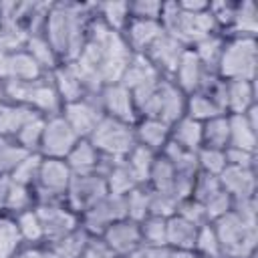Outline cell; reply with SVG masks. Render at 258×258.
<instances>
[{
	"label": "cell",
	"mask_w": 258,
	"mask_h": 258,
	"mask_svg": "<svg viewBox=\"0 0 258 258\" xmlns=\"http://www.w3.org/2000/svg\"><path fill=\"white\" fill-rule=\"evenodd\" d=\"M185 115L200 121V123H206L212 117L224 115V111L220 109V105L210 95H206L202 91H196V93H189L187 99H185Z\"/></svg>",
	"instance_id": "38"
},
{
	"label": "cell",
	"mask_w": 258,
	"mask_h": 258,
	"mask_svg": "<svg viewBox=\"0 0 258 258\" xmlns=\"http://www.w3.org/2000/svg\"><path fill=\"white\" fill-rule=\"evenodd\" d=\"M40 161H42V155H40V153H28V155L18 163V167L10 173V177H12L16 183H22V185H26V187H32L34 181H36V175H38Z\"/></svg>",
	"instance_id": "48"
},
{
	"label": "cell",
	"mask_w": 258,
	"mask_h": 258,
	"mask_svg": "<svg viewBox=\"0 0 258 258\" xmlns=\"http://www.w3.org/2000/svg\"><path fill=\"white\" fill-rule=\"evenodd\" d=\"M127 218L125 212V196L107 194L95 206L81 214V228L91 236H101L113 222Z\"/></svg>",
	"instance_id": "9"
},
{
	"label": "cell",
	"mask_w": 258,
	"mask_h": 258,
	"mask_svg": "<svg viewBox=\"0 0 258 258\" xmlns=\"http://www.w3.org/2000/svg\"><path fill=\"white\" fill-rule=\"evenodd\" d=\"M163 2L157 0H139L129 2V18H145V20H159Z\"/></svg>",
	"instance_id": "51"
},
{
	"label": "cell",
	"mask_w": 258,
	"mask_h": 258,
	"mask_svg": "<svg viewBox=\"0 0 258 258\" xmlns=\"http://www.w3.org/2000/svg\"><path fill=\"white\" fill-rule=\"evenodd\" d=\"M119 258H145V254H143V248H139V250L129 252V254H125V256H119Z\"/></svg>",
	"instance_id": "59"
},
{
	"label": "cell",
	"mask_w": 258,
	"mask_h": 258,
	"mask_svg": "<svg viewBox=\"0 0 258 258\" xmlns=\"http://www.w3.org/2000/svg\"><path fill=\"white\" fill-rule=\"evenodd\" d=\"M87 139L101 153V157L113 159V161L125 159L129 155V151L137 145L133 125L111 119L107 115L97 123V127L93 129V133Z\"/></svg>",
	"instance_id": "5"
},
{
	"label": "cell",
	"mask_w": 258,
	"mask_h": 258,
	"mask_svg": "<svg viewBox=\"0 0 258 258\" xmlns=\"http://www.w3.org/2000/svg\"><path fill=\"white\" fill-rule=\"evenodd\" d=\"M2 99H4V97H2V85H0V101H2Z\"/></svg>",
	"instance_id": "60"
},
{
	"label": "cell",
	"mask_w": 258,
	"mask_h": 258,
	"mask_svg": "<svg viewBox=\"0 0 258 258\" xmlns=\"http://www.w3.org/2000/svg\"><path fill=\"white\" fill-rule=\"evenodd\" d=\"M48 77H50V81H52V85H54L62 105L79 101L85 95H89L85 85H83V81H81V77L77 75L73 62H60L54 71L48 73Z\"/></svg>",
	"instance_id": "20"
},
{
	"label": "cell",
	"mask_w": 258,
	"mask_h": 258,
	"mask_svg": "<svg viewBox=\"0 0 258 258\" xmlns=\"http://www.w3.org/2000/svg\"><path fill=\"white\" fill-rule=\"evenodd\" d=\"M60 115L69 121V125L77 131V135L81 139H87L93 133V129L97 127V123L105 117L103 115V109L99 105L97 93L95 95H85L79 101H73V103L62 105Z\"/></svg>",
	"instance_id": "12"
},
{
	"label": "cell",
	"mask_w": 258,
	"mask_h": 258,
	"mask_svg": "<svg viewBox=\"0 0 258 258\" xmlns=\"http://www.w3.org/2000/svg\"><path fill=\"white\" fill-rule=\"evenodd\" d=\"M24 48L28 50V54L38 62V67L48 75L50 71H54L60 64V58L56 56V52L52 50V46L48 44V40L42 34H30L26 38Z\"/></svg>",
	"instance_id": "37"
},
{
	"label": "cell",
	"mask_w": 258,
	"mask_h": 258,
	"mask_svg": "<svg viewBox=\"0 0 258 258\" xmlns=\"http://www.w3.org/2000/svg\"><path fill=\"white\" fill-rule=\"evenodd\" d=\"M71 179H73V171L69 169L64 159L42 157L36 181L32 185L34 206L36 204H60V202H64Z\"/></svg>",
	"instance_id": "6"
},
{
	"label": "cell",
	"mask_w": 258,
	"mask_h": 258,
	"mask_svg": "<svg viewBox=\"0 0 258 258\" xmlns=\"http://www.w3.org/2000/svg\"><path fill=\"white\" fill-rule=\"evenodd\" d=\"M220 187L236 202V200H246L254 198L256 194V173L250 167H236V165H226L220 175H218Z\"/></svg>",
	"instance_id": "17"
},
{
	"label": "cell",
	"mask_w": 258,
	"mask_h": 258,
	"mask_svg": "<svg viewBox=\"0 0 258 258\" xmlns=\"http://www.w3.org/2000/svg\"><path fill=\"white\" fill-rule=\"evenodd\" d=\"M256 105L254 81H226L224 111L228 115H242Z\"/></svg>",
	"instance_id": "23"
},
{
	"label": "cell",
	"mask_w": 258,
	"mask_h": 258,
	"mask_svg": "<svg viewBox=\"0 0 258 258\" xmlns=\"http://www.w3.org/2000/svg\"><path fill=\"white\" fill-rule=\"evenodd\" d=\"M42 129H44V117L36 115L30 121H26L18 133L12 137L20 147H24L28 153H38L40 147V139H42Z\"/></svg>",
	"instance_id": "43"
},
{
	"label": "cell",
	"mask_w": 258,
	"mask_h": 258,
	"mask_svg": "<svg viewBox=\"0 0 258 258\" xmlns=\"http://www.w3.org/2000/svg\"><path fill=\"white\" fill-rule=\"evenodd\" d=\"M173 179H175V169L169 163L167 157H163L161 153H157L149 177H147V187L153 191H171L173 187Z\"/></svg>",
	"instance_id": "39"
},
{
	"label": "cell",
	"mask_w": 258,
	"mask_h": 258,
	"mask_svg": "<svg viewBox=\"0 0 258 258\" xmlns=\"http://www.w3.org/2000/svg\"><path fill=\"white\" fill-rule=\"evenodd\" d=\"M258 32V12L250 0L236 2L234 22L228 36H256Z\"/></svg>",
	"instance_id": "32"
},
{
	"label": "cell",
	"mask_w": 258,
	"mask_h": 258,
	"mask_svg": "<svg viewBox=\"0 0 258 258\" xmlns=\"http://www.w3.org/2000/svg\"><path fill=\"white\" fill-rule=\"evenodd\" d=\"M81 258H117V256L103 242L101 236H91L89 242H87V246H85V250H83V254H81Z\"/></svg>",
	"instance_id": "54"
},
{
	"label": "cell",
	"mask_w": 258,
	"mask_h": 258,
	"mask_svg": "<svg viewBox=\"0 0 258 258\" xmlns=\"http://www.w3.org/2000/svg\"><path fill=\"white\" fill-rule=\"evenodd\" d=\"M26 155L28 151L20 147L12 137H0V177L10 175Z\"/></svg>",
	"instance_id": "44"
},
{
	"label": "cell",
	"mask_w": 258,
	"mask_h": 258,
	"mask_svg": "<svg viewBox=\"0 0 258 258\" xmlns=\"http://www.w3.org/2000/svg\"><path fill=\"white\" fill-rule=\"evenodd\" d=\"M224 42H226V36L222 32H212L204 38H200L194 46H189L196 56L202 60V64L216 73V67H218V60H220V54H222V48H224Z\"/></svg>",
	"instance_id": "33"
},
{
	"label": "cell",
	"mask_w": 258,
	"mask_h": 258,
	"mask_svg": "<svg viewBox=\"0 0 258 258\" xmlns=\"http://www.w3.org/2000/svg\"><path fill=\"white\" fill-rule=\"evenodd\" d=\"M230 141V117L228 113L218 115L202 123V147L226 149Z\"/></svg>",
	"instance_id": "29"
},
{
	"label": "cell",
	"mask_w": 258,
	"mask_h": 258,
	"mask_svg": "<svg viewBox=\"0 0 258 258\" xmlns=\"http://www.w3.org/2000/svg\"><path fill=\"white\" fill-rule=\"evenodd\" d=\"M196 159H198V171L210 173V175H216V177L226 167V153H224V149L200 147L196 151Z\"/></svg>",
	"instance_id": "46"
},
{
	"label": "cell",
	"mask_w": 258,
	"mask_h": 258,
	"mask_svg": "<svg viewBox=\"0 0 258 258\" xmlns=\"http://www.w3.org/2000/svg\"><path fill=\"white\" fill-rule=\"evenodd\" d=\"M89 238H91V234H87V232L79 226V228H77L75 232H71L69 236H64V238H60V240H54V242H48V244H44V246H46V250H48L52 256H56V258H81V254H83V250H85Z\"/></svg>",
	"instance_id": "30"
},
{
	"label": "cell",
	"mask_w": 258,
	"mask_h": 258,
	"mask_svg": "<svg viewBox=\"0 0 258 258\" xmlns=\"http://www.w3.org/2000/svg\"><path fill=\"white\" fill-rule=\"evenodd\" d=\"M107 191V183L103 173H87V175H73L67 196H64V204L77 212L79 216L89 210L91 206H95L101 198H105Z\"/></svg>",
	"instance_id": "10"
},
{
	"label": "cell",
	"mask_w": 258,
	"mask_h": 258,
	"mask_svg": "<svg viewBox=\"0 0 258 258\" xmlns=\"http://www.w3.org/2000/svg\"><path fill=\"white\" fill-rule=\"evenodd\" d=\"M79 139L81 137L77 135V131L69 125V121L60 113L44 117V129H42L38 153L48 159H64Z\"/></svg>",
	"instance_id": "7"
},
{
	"label": "cell",
	"mask_w": 258,
	"mask_h": 258,
	"mask_svg": "<svg viewBox=\"0 0 258 258\" xmlns=\"http://www.w3.org/2000/svg\"><path fill=\"white\" fill-rule=\"evenodd\" d=\"M161 79V75L155 71V67L145 58V54H131L123 77H121V85L127 87L129 91H137L141 87H149L155 85Z\"/></svg>",
	"instance_id": "22"
},
{
	"label": "cell",
	"mask_w": 258,
	"mask_h": 258,
	"mask_svg": "<svg viewBox=\"0 0 258 258\" xmlns=\"http://www.w3.org/2000/svg\"><path fill=\"white\" fill-rule=\"evenodd\" d=\"M208 73H212V71H208L202 64V60L196 56V52L191 48H185L183 54L179 56V62H177L173 75H171V81L185 95H189V93H196L202 87V83H204Z\"/></svg>",
	"instance_id": "18"
},
{
	"label": "cell",
	"mask_w": 258,
	"mask_h": 258,
	"mask_svg": "<svg viewBox=\"0 0 258 258\" xmlns=\"http://www.w3.org/2000/svg\"><path fill=\"white\" fill-rule=\"evenodd\" d=\"M97 18L113 32H123L129 22V2H103L95 4Z\"/></svg>",
	"instance_id": "34"
},
{
	"label": "cell",
	"mask_w": 258,
	"mask_h": 258,
	"mask_svg": "<svg viewBox=\"0 0 258 258\" xmlns=\"http://www.w3.org/2000/svg\"><path fill=\"white\" fill-rule=\"evenodd\" d=\"M34 210L40 218L44 244L60 240L81 226V216L77 212H73L64 202H60V204H36Z\"/></svg>",
	"instance_id": "8"
},
{
	"label": "cell",
	"mask_w": 258,
	"mask_h": 258,
	"mask_svg": "<svg viewBox=\"0 0 258 258\" xmlns=\"http://www.w3.org/2000/svg\"><path fill=\"white\" fill-rule=\"evenodd\" d=\"M230 117V141L228 147L256 151V131L258 125L250 123V119L242 115H228Z\"/></svg>",
	"instance_id": "28"
},
{
	"label": "cell",
	"mask_w": 258,
	"mask_h": 258,
	"mask_svg": "<svg viewBox=\"0 0 258 258\" xmlns=\"http://www.w3.org/2000/svg\"><path fill=\"white\" fill-rule=\"evenodd\" d=\"M10 81V52L0 50V85Z\"/></svg>",
	"instance_id": "57"
},
{
	"label": "cell",
	"mask_w": 258,
	"mask_h": 258,
	"mask_svg": "<svg viewBox=\"0 0 258 258\" xmlns=\"http://www.w3.org/2000/svg\"><path fill=\"white\" fill-rule=\"evenodd\" d=\"M185 99H187V95L171 79H161L159 87H157L151 117H155L167 125L175 123L179 117L185 115Z\"/></svg>",
	"instance_id": "13"
},
{
	"label": "cell",
	"mask_w": 258,
	"mask_h": 258,
	"mask_svg": "<svg viewBox=\"0 0 258 258\" xmlns=\"http://www.w3.org/2000/svg\"><path fill=\"white\" fill-rule=\"evenodd\" d=\"M258 64L256 36H226L216 75L224 81H254Z\"/></svg>",
	"instance_id": "3"
},
{
	"label": "cell",
	"mask_w": 258,
	"mask_h": 258,
	"mask_svg": "<svg viewBox=\"0 0 258 258\" xmlns=\"http://www.w3.org/2000/svg\"><path fill=\"white\" fill-rule=\"evenodd\" d=\"M224 153H226V165H236V167H250V169H254L256 151H246V149L226 147Z\"/></svg>",
	"instance_id": "53"
},
{
	"label": "cell",
	"mask_w": 258,
	"mask_h": 258,
	"mask_svg": "<svg viewBox=\"0 0 258 258\" xmlns=\"http://www.w3.org/2000/svg\"><path fill=\"white\" fill-rule=\"evenodd\" d=\"M196 256L200 258H222V248H220V240L218 234L212 226V222H206L198 228L196 234V242H194V250Z\"/></svg>",
	"instance_id": "41"
},
{
	"label": "cell",
	"mask_w": 258,
	"mask_h": 258,
	"mask_svg": "<svg viewBox=\"0 0 258 258\" xmlns=\"http://www.w3.org/2000/svg\"><path fill=\"white\" fill-rule=\"evenodd\" d=\"M220 181L216 175H210V173H202L198 171L196 173V179H194V185H191V200L200 202V204H206L212 196H216L220 191Z\"/></svg>",
	"instance_id": "49"
},
{
	"label": "cell",
	"mask_w": 258,
	"mask_h": 258,
	"mask_svg": "<svg viewBox=\"0 0 258 258\" xmlns=\"http://www.w3.org/2000/svg\"><path fill=\"white\" fill-rule=\"evenodd\" d=\"M224 258H252L256 246V224L242 220L234 210L212 222Z\"/></svg>",
	"instance_id": "4"
},
{
	"label": "cell",
	"mask_w": 258,
	"mask_h": 258,
	"mask_svg": "<svg viewBox=\"0 0 258 258\" xmlns=\"http://www.w3.org/2000/svg\"><path fill=\"white\" fill-rule=\"evenodd\" d=\"M198 228L200 226L191 224L189 220L173 214L167 218V248L175 252H191Z\"/></svg>",
	"instance_id": "24"
},
{
	"label": "cell",
	"mask_w": 258,
	"mask_h": 258,
	"mask_svg": "<svg viewBox=\"0 0 258 258\" xmlns=\"http://www.w3.org/2000/svg\"><path fill=\"white\" fill-rule=\"evenodd\" d=\"M187 46H183L179 40H175L173 36H169L167 32H163L153 44L151 48L145 52V58L155 67V71L165 77V79H171L177 62H179V56L183 54Z\"/></svg>",
	"instance_id": "15"
},
{
	"label": "cell",
	"mask_w": 258,
	"mask_h": 258,
	"mask_svg": "<svg viewBox=\"0 0 258 258\" xmlns=\"http://www.w3.org/2000/svg\"><path fill=\"white\" fill-rule=\"evenodd\" d=\"M143 248H161L167 246V220L157 216H147L139 222Z\"/></svg>",
	"instance_id": "40"
},
{
	"label": "cell",
	"mask_w": 258,
	"mask_h": 258,
	"mask_svg": "<svg viewBox=\"0 0 258 258\" xmlns=\"http://www.w3.org/2000/svg\"><path fill=\"white\" fill-rule=\"evenodd\" d=\"M32 117H36V113L30 111L28 107L2 99L0 101V137H14L18 129Z\"/></svg>",
	"instance_id": "27"
},
{
	"label": "cell",
	"mask_w": 258,
	"mask_h": 258,
	"mask_svg": "<svg viewBox=\"0 0 258 258\" xmlns=\"http://www.w3.org/2000/svg\"><path fill=\"white\" fill-rule=\"evenodd\" d=\"M125 212L133 222H143L149 216V189L145 185H137L125 196Z\"/></svg>",
	"instance_id": "45"
},
{
	"label": "cell",
	"mask_w": 258,
	"mask_h": 258,
	"mask_svg": "<svg viewBox=\"0 0 258 258\" xmlns=\"http://www.w3.org/2000/svg\"><path fill=\"white\" fill-rule=\"evenodd\" d=\"M143 254H145V258H169L171 256V250L167 246H161V248H143Z\"/></svg>",
	"instance_id": "58"
},
{
	"label": "cell",
	"mask_w": 258,
	"mask_h": 258,
	"mask_svg": "<svg viewBox=\"0 0 258 258\" xmlns=\"http://www.w3.org/2000/svg\"><path fill=\"white\" fill-rule=\"evenodd\" d=\"M73 175H87V173H103L107 159L91 145L89 139H79L77 145L64 157Z\"/></svg>",
	"instance_id": "19"
},
{
	"label": "cell",
	"mask_w": 258,
	"mask_h": 258,
	"mask_svg": "<svg viewBox=\"0 0 258 258\" xmlns=\"http://www.w3.org/2000/svg\"><path fill=\"white\" fill-rule=\"evenodd\" d=\"M177 204L179 202L171 191H153V189H149V216H157V218L167 220L177 212Z\"/></svg>",
	"instance_id": "47"
},
{
	"label": "cell",
	"mask_w": 258,
	"mask_h": 258,
	"mask_svg": "<svg viewBox=\"0 0 258 258\" xmlns=\"http://www.w3.org/2000/svg\"><path fill=\"white\" fill-rule=\"evenodd\" d=\"M103 177L107 183V191L113 196H127L131 189L137 187V181L131 175V171L123 159H115V161L107 159L105 169H103Z\"/></svg>",
	"instance_id": "26"
},
{
	"label": "cell",
	"mask_w": 258,
	"mask_h": 258,
	"mask_svg": "<svg viewBox=\"0 0 258 258\" xmlns=\"http://www.w3.org/2000/svg\"><path fill=\"white\" fill-rule=\"evenodd\" d=\"M2 97L4 101L28 107L40 117L58 115L62 111V101L50 81L48 75L24 83V81H6L2 83Z\"/></svg>",
	"instance_id": "2"
},
{
	"label": "cell",
	"mask_w": 258,
	"mask_h": 258,
	"mask_svg": "<svg viewBox=\"0 0 258 258\" xmlns=\"http://www.w3.org/2000/svg\"><path fill=\"white\" fill-rule=\"evenodd\" d=\"M103 242L115 252V256H125L129 252H135L139 248H143V242H141V228L137 222L129 220V218H123V220H117L113 222L103 234H101Z\"/></svg>",
	"instance_id": "14"
},
{
	"label": "cell",
	"mask_w": 258,
	"mask_h": 258,
	"mask_svg": "<svg viewBox=\"0 0 258 258\" xmlns=\"http://www.w3.org/2000/svg\"><path fill=\"white\" fill-rule=\"evenodd\" d=\"M93 18L95 4H50L42 36L48 40L60 62H73L81 54Z\"/></svg>",
	"instance_id": "1"
},
{
	"label": "cell",
	"mask_w": 258,
	"mask_h": 258,
	"mask_svg": "<svg viewBox=\"0 0 258 258\" xmlns=\"http://www.w3.org/2000/svg\"><path fill=\"white\" fill-rule=\"evenodd\" d=\"M22 250V240L14 218L0 214V258H14Z\"/></svg>",
	"instance_id": "42"
},
{
	"label": "cell",
	"mask_w": 258,
	"mask_h": 258,
	"mask_svg": "<svg viewBox=\"0 0 258 258\" xmlns=\"http://www.w3.org/2000/svg\"><path fill=\"white\" fill-rule=\"evenodd\" d=\"M137 145L151 149L153 153H161L169 143V125L155 117H139L133 125Z\"/></svg>",
	"instance_id": "21"
},
{
	"label": "cell",
	"mask_w": 258,
	"mask_h": 258,
	"mask_svg": "<svg viewBox=\"0 0 258 258\" xmlns=\"http://www.w3.org/2000/svg\"><path fill=\"white\" fill-rule=\"evenodd\" d=\"M99 105L103 109V115L135 125L139 119V113L135 109V101L133 95L127 87H123L121 83H111V85H103L101 91L97 93Z\"/></svg>",
	"instance_id": "11"
},
{
	"label": "cell",
	"mask_w": 258,
	"mask_h": 258,
	"mask_svg": "<svg viewBox=\"0 0 258 258\" xmlns=\"http://www.w3.org/2000/svg\"><path fill=\"white\" fill-rule=\"evenodd\" d=\"M169 141L187 151H198L202 147V123L187 115L179 117L169 125Z\"/></svg>",
	"instance_id": "25"
},
{
	"label": "cell",
	"mask_w": 258,
	"mask_h": 258,
	"mask_svg": "<svg viewBox=\"0 0 258 258\" xmlns=\"http://www.w3.org/2000/svg\"><path fill=\"white\" fill-rule=\"evenodd\" d=\"M14 218L16 230L20 234L22 244H32V246H42L44 244V234H42V226H40V218L36 214L34 208H28Z\"/></svg>",
	"instance_id": "35"
},
{
	"label": "cell",
	"mask_w": 258,
	"mask_h": 258,
	"mask_svg": "<svg viewBox=\"0 0 258 258\" xmlns=\"http://www.w3.org/2000/svg\"><path fill=\"white\" fill-rule=\"evenodd\" d=\"M163 26L159 20H145V18H129L125 30L121 32L125 44L133 54H145L151 44L163 34Z\"/></svg>",
	"instance_id": "16"
},
{
	"label": "cell",
	"mask_w": 258,
	"mask_h": 258,
	"mask_svg": "<svg viewBox=\"0 0 258 258\" xmlns=\"http://www.w3.org/2000/svg\"><path fill=\"white\" fill-rule=\"evenodd\" d=\"M155 157H157V153H153L151 149H147L143 145H135L129 151V155L123 159L125 165L129 167L131 175L135 177L137 185H145L147 187V177H149V171H151V165H153Z\"/></svg>",
	"instance_id": "36"
},
{
	"label": "cell",
	"mask_w": 258,
	"mask_h": 258,
	"mask_svg": "<svg viewBox=\"0 0 258 258\" xmlns=\"http://www.w3.org/2000/svg\"><path fill=\"white\" fill-rule=\"evenodd\" d=\"M14 258H56V256H52V254L46 250V246L42 244V246H30V248H26V250H20Z\"/></svg>",
	"instance_id": "55"
},
{
	"label": "cell",
	"mask_w": 258,
	"mask_h": 258,
	"mask_svg": "<svg viewBox=\"0 0 258 258\" xmlns=\"http://www.w3.org/2000/svg\"><path fill=\"white\" fill-rule=\"evenodd\" d=\"M175 214L181 216V218H185V220H189V222L196 224V226H202V224L208 222L206 212H204V206H202L200 202L191 200V198L181 200V202L177 204V212H175Z\"/></svg>",
	"instance_id": "52"
},
{
	"label": "cell",
	"mask_w": 258,
	"mask_h": 258,
	"mask_svg": "<svg viewBox=\"0 0 258 258\" xmlns=\"http://www.w3.org/2000/svg\"><path fill=\"white\" fill-rule=\"evenodd\" d=\"M177 4L183 12H189V14H200L210 8V2H206V0H181Z\"/></svg>",
	"instance_id": "56"
},
{
	"label": "cell",
	"mask_w": 258,
	"mask_h": 258,
	"mask_svg": "<svg viewBox=\"0 0 258 258\" xmlns=\"http://www.w3.org/2000/svg\"><path fill=\"white\" fill-rule=\"evenodd\" d=\"M204 206V212H206V218H208V222H216V220H220L222 216H226L228 212H232V206H234V200L224 191V189H220L216 196H212L206 204H202Z\"/></svg>",
	"instance_id": "50"
},
{
	"label": "cell",
	"mask_w": 258,
	"mask_h": 258,
	"mask_svg": "<svg viewBox=\"0 0 258 258\" xmlns=\"http://www.w3.org/2000/svg\"><path fill=\"white\" fill-rule=\"evenodd\" d=\"M46 73L38 67V62L28 54L26 48H18L14 52H10V81H36L40 77H44Z\"/></svg>",
	"instance_id": "31"
}]
</instances>
